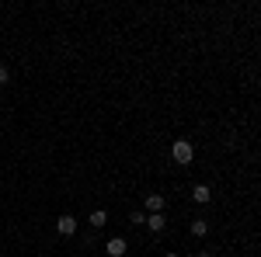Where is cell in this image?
Segmentation results:
<instances>
[{
    "label": "cell",
    "mask_w": 261,
    "mask_h": 257,
    "mask_svg": "<svg viewBox=\"0 0 261 257\" xmlns=\"http://www.w3.org/2000/svg\"><path fill=\"white\" fill-rule=\"evenodd\" d=\"M129 222H133V226H146V212H133V216H129Z\"/></svg>",
    "instance_id": "9"
},
{
    "label": "cell",
    "mask_w": 261,
    "mask_h": 257,
    "mask_svg": "<svg viewBox=\"0 0 261 257\" xmlns=\"http://www.w3.org/2000/svg\"><path fill=\"white\" fill-rule=\"evenodd\" d=\"M56 233H60V237H73V233H77V219L73 216H60L56 219Z\"/></svg>",
    "instance_id": "3"
},
{
    "label": "cell",
    "mask_w": 261,
    "mask_h": 257,
    "mask_svg": "<svg viewBox=\"0 0 261 257\" xmlns=\"http://www.w3.org/2000/svg\"><path fill=\"white\" fill-rule=\"evenodd\" d=\"M164 257H181V254H174V250H167V254H164Z\"/></svg>",
    "instance_id": "12"
},
{
    "label": "cell",
    "mask_w": 261,
    "mask_h": 257,
    "mask_svg": "<svg viewBox=\"0 0 261 257\" xmlns=\"http://www.w3.org/2000/svg\"><path fill=\"white\" fill-rule=\"evenodd\" d=\"M192 202H195V205H209V202H213V188H209V184H195V188H192Z\"/></svg>",
    "instance_id": "4"
},
{
    "label": "cell",
    "mask_w": 261,
    "mask_h": 257,
    "mask_svg": "<svg viewBox=\"0 0 261 257\" xmlns=\"http://www.w3.org/2000/svg\"><path fill=\"white\" fill-rule=\"evenodd\" d=\"M167 209V198L164 195H146V212L153 216V212H164Z\"/></svg>",
    "instance_id": "6"
},
{
    "label": "cell",
    "mask_w": 261,
    "mask_h": 257,
    "mask_svg": "<svg viewBox=\"0 0 261 257\" xmlns=\"http://www.w3.org/2000/svg\"><path fill=\"white\" fill-rule=\"evenodd\" d=\"M146 230H150V233H164V230H167V216H164V212L146 216Z\"/></svg>",
    "instance_id": "5"
},
{
    "label": "cell",
    "mask_w": 261,
    "mask_h": 257,
    "mask_svg": "<svg viewBox=\"0 0 261 257\" xmlns=\"http://www.w3.org/2000/svg\"><path fill=\"white\" fill-rule=\"evenodd\" d=\"M171 160H174L178 167H188V163L195 160V142H192V139H174V146H171Z\"/></svg>",
    "instance_id": "1"
},
{
    "label": "cell",
    "mask_w": 261,
    "mask_h": 257,
    "mask_svg": "<svg viewBox=\"0 0 261 257\" xmlns=\"http://www.w3.org/2000/svg\"><path fill=\"white\" fill-rule=\"evenodd\" d=\"M87 222H91V226H94V230H101V226H105V222H108V212H105V209H94V212H91V219H87Z\"/></svg>",
    "instance_id": "7"
},
{
    "label": "cell",
    "mask_w": 261,
    "mask_h": 257,
    "mask_svg": "<svg viewBox=\"0 0 261 257\" xmlns=\"http://www.w3.org/2000/svg\"><path fill=\"white\" fill-rule=\"evenodd\" d=\"M188 230H192V237H205V233H209V222H205V219H195Z\"/></svg>",
    "instance_id": "8"
},
{
    "label": "cell",
    "mask_w": 261,
    "mask_h": 257,
    "mask_svg": "<svg viewBox=\"0 0 261 257\" xmlns=\"http://www.w3.org/2000/svg\"><path fill=\"white\" fill-rule=\"evenodd\" d=\"M125 250H129V243H125L122 237H112L108 243H105V254L108 257H125Z\"/></svg>",
    "instance_id": "2"
},
{
    "label": "cell",
    "mask_w": 261,
    "mask_h": 257,
    "mask_svg": "<svg viewBox=\"0 0 261 257\" xmlns=\"http://www.w3.org/2000/svg\"><path fill=\"white\" fill-rule=\"evenodd\" d=\"M0 83H11V70H7L4 63H0Z\"/></svg>",
    "instance_id": "10"
},
{
    "label": "cell",
    "mask_w": 261,
    "mask_h": 257,
    "mask_svg": "<svg viewBox=\"0 0 261 257\" xmlns=\"http://www.w3.org/2000/svg\"><path fill=\"white\" fill-rule=\"evenodd\" d=\"M195 257H213V254H209V250H195Z\"/></svg>",
    "instance_id": "11"
}]
</instances>
